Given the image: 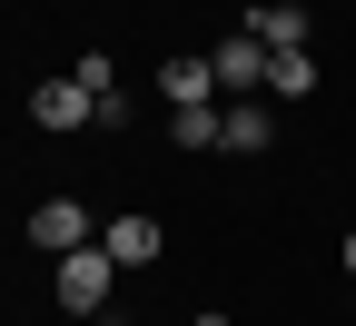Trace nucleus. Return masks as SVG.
Segmentation results:
<instances>
[{
  "label": "nucleus",
  "instance_id": "f257e3e1",
  "mask_svg": "<svg viewBox=\"0 0 356 326\" xmlns=\"http://www.w3.org/2000/svg\"><path fill=\"white\" fill-rule=\"evenodd\" d=\"M109 277H119L109 247H70V257H60V307H70V316H99V307H109Z\"/></svg>",
  "mask_w": 356,
  "mask_h": 326
},
{
  "label": "nucleus",
  "instance_id": "f03ea898",
  "mask_svg": "<svg viewBox=\"0 0 356 326\" xmlns=\"http://www.w3.org/2000/svg\"><path fill=\"white\" fill-rule=\"evenodd\" d=\"M30 247H50V257L89 247V208H79V198H40V208H30Z\"/></svg>",
  "mask_w": 356,
  "mask_h": 326
},
{
  "label": "nucleus",
  "instance_id": "7ed1b4c3",
  "mask_svg": "<svg viewBox=\"0 0 356 326\" xmlns=\"http://www.w3.org/2000/svg\"><path fill=\"white\" fill-rule=\"evenodd\" d=\"M30 119L40 129H99V99L79 79H50V89H30Z\"/></svg>",
  "mask_w": 356,
  "mask_h": 326
},
{
  "label": "nucleus",
  "instance_id": "20e7f679",
  "mask_svg": "<svg viewBox=\"0 0 356 326\" xmlns=\"http://www.w3.org/2000/svg\"><path fill=\"white\" fill-rule=\"evenodd\" d=\"M159 99H168V109H218V70H208V60H188V50H178V60L159 70Z\"/></svg>",
  "mask_w": 356,
  "mask_h": 326
},
{
  "label": "nucleus",
  "instance_id": "39448f33",
  "mask_svg": "<svg viewBox=\"0 0 356 326\" xmlns=\"http://www.w3.org/2000/svg\"><path fill=\"white\" fill-rule=\"evenodd\" d=\"M99 247H109V267H149L168 238H159V218H139V208H129V218H109V227H99Z\"/></svg>",
  "mask_w": 356,
  "mask_h": 326
},
{
  "label": "nucleus",
  "instance_id": "423d86ee",
  "mask_svg": "<svg viewBox=\"0 0 356 326\" xmlns=\"http://www.w3.org/2000/svg\"><path fill=\"white\" fill-rule=\"evenodd\" d=\"M248 40H257L267 60H277V50H307V10H287V0H257V10H248Z\"/></svg>",
  "mask_w": 356,
  "mask_h": 326
},
{
  "label": "nucleus",
  "instance_id": "0eeeda50",
  "mask_svg": "<svg viewBox=\"0 0 356 326\" xmlns=\"http://www.w3.org/2000/svg\"><path fill=\"white\" fill-rule=\"evenodd\" d=\"M208 70H218V89H267V50H257L248 30H238V40H218V60H208Z\"/></svg>",
  "mask_w": 356,
  "mask_h": 326
},
{
  "label": "nucleus",
  "instance_id": "6e6552de",
  "mask_svg": "<svg viewBox=\"0 0 356 326\" xmlns=\"http://www.w3.org/2000/svg\"><path fill=\"white\" fill-rule=\"evenodd\" d=\"M267 138H277V109H267V99H238V109H228V149H238V158H257Z\"/></svg>",
  "mask_w": 356,
  "mask_h": 326
},
{
  "label": "nucleus",
  "instance_id": "1a4fd4ad",
  "mask_svg": "<svg viewBox=\"0 0 356 326\" xmlns=\"http://www.w3.org/2000/svg\"><path fill=\"white\" fill-rule=\"evenodd\" d=\"M307 89H317V60H307V50H277V60H267V99H307Z\"/></svg>",
  "mask_w": 356,
  "mask_h": 326
},
{
  "label": "nucleus",
  "instance_id": "9d476101",
  "mask_svg": "<svg viewBox=\"0 0 356 326\" xmlns=\"http://www.w3.org/2000/svg\"><path fill=\"white\" fill-rule=\"evenodd\" d=\"M168 138H178V149H218L228 119H218V109H168Z\"/></svg>",
  "mask_w": 356,
  "mask_h": 326
},
{
  "label": "nucleus",
  "instance_id": "9b49d317",
  "mask_svg": "<svg viewBox=\"0 0 356 326\" xmlns=\"http://www.w3.org/2000/svg\"><path fill=\"white\" fill-rule=\"evenodd\" d=\"M346 267H356V238H346Z\"/></svg>",
  "mask_w": 356,
  "mask_h": 326
}]
</instances>
